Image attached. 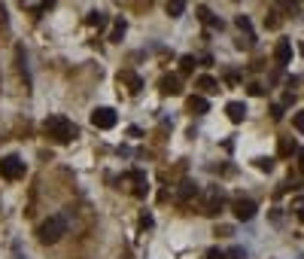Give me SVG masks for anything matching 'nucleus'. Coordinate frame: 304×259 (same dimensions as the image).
Wrapping results in <instances>:
<instances>
[{"instance_id":"a211bd4d","label":"nucleus","mask_w":304,"mask_h":259,"mask_svg":"<svg viewBox=\"0 0 304 259\" xmlns=\"http://www.w3.org/2000/svg\"><path fill=\"white\" fill-rule=\"evenodd\" d=\"M85 25H91V28H104V25H107V15H104V12H88V15H85Z\"/></svg>"},{"instance_id":"6e6552de","label":"nucleus","mask_w":304,"mask_h":259,"mask_svg":"<svg viewBox=\"0 0 304 259\" xmlns=\"http://www.w3.org/2000/svg\"><path fill=\"white\" fill-rule=\"evenodd\" d=\"M125 180H131V183H134V189H131V192L137 195V198H143V195L149 192V186H146V174H143V171H128V174H125Z\"/></svg>"},{"instance_id":"f03ea898","label":"nucleus","mask_w":304,"mask_h":259,"mask_svg":"<svg viewBox=\"0 0 304 259\" xmlns=\"http://www.w3.org/2000/svg\"><path fill=\"white\" fill-rule=\"evenodd\" d=\"M37 235H40L43 244H58L61 238L67 235V220H64V217H49V220L40 226Z\"/></svg>"},{"instance_id":"20e7f679","label":"nucleus","mask_w":304,"mask_h":259,"mask_svg":"<svg viewBox=\"0 0 304 259\" xmlns=\"http://www.w3.org/2000/svg\"><path fill=\"white\" fill-rule=\"evenodd\" d=\"M25 162L18 159V156H3L0 159V177H6V180H18V177H25Z\"/></svg>"},{"instance_id":"6ab92c4d","label":"nucleus","mask_w":304,"mask_h":259,"mask_svg":"<svg viewBox=\"0 0 304 259\" xmlns=\"http://www.w3.org/2000/svg\"><path fill=\"white\" fill-rule=\"evenodd\" d=\"M235 25L241 28L243 37H252V25H249V18H246V15H238V18H235Z\"/></svg>"},{"instance_id":"c756f323","label":"nucleus","mask_w":304,"mask_h":259,"mask_svg":"<svg viewBox=\"0 0 304 259\" xmlns=\"http://www.w3.org/2000/svg\"><path fill=\"white\" fill-rule=\"evenodd\" d=\"M271 116H274V119H283V107H280V104H271Z\"/></svg>"},{"instance_id":"dca6fc26","label":"nucleus","mask_w":304,"mask_h":259,"mask_svg":"<svg viewBox=\"0 0 304 259\" xmlns=\"http://www.w3.org/2000/svg\"><path fill=\"white\" fill-rule=\"evenodd\" d=\"M125 31H128V21H125V18H116V25H113V31H110V43H122Z\"/></svg>"},{"instance_id":"5701e85b","label":"nucleus","mask_w":304,"mask_h":259,"mask_svg":"<svg viewBox=\"0 0 304 259\" xmlns=\"http://www.w3.org/2000/svg\"><path fill=\"white\" fill-rule=\"evenodd\" d=\"M180 70H182V73H192V70H195V55H182V58H180Z\"/></svg>"},{"instance_id":"b1692460","label":"nucleus","mask_w":304,"mask_h":259,"mask_svg":"<svg viewBox=\"0 0 304 259\" xmlns=\"http://www.w3.org/2000/svg\"><path fill=\"white\" fill-rule=\"evenodd\" d=\"M255 168L259 171H274V159H255Z\"/></svg>"},{"instance_id":"2eb2a0df","label":"nucleus","mask_w":304,"mask_h":259,"mask_svg":"<svg viewBox=\"0 0 304 259\" xmlns=\"http://www.w3.org/2000/svg\"><path fill=\"white\" fill-rule=\"evenodd\" d=\"M195 192H198V189H195V183H192V180H182L180 192H177V204H185V201H189Z\"/></svg>"},{"instance_id":"39448f33","label":"nucleus","mask_w":304,"mask_h":259,"mask_svg":"<svg viewBox=\"0 0 304 259\" xmlns=\"http://www.w3.org/2000/svg\"><path fill=\"white\" fill-rule=\"evenodd\" d=\"M116 122H119V116H116L113 107H95V110H91V125H95V128L107 131V128H113Z\"/></svg>"},{"instance_id":"ddd939ff","label":"nucleus","mask_w":304,"mask_h":259,"mask_svg":"<svg viewBox=\"0 0 304 259\" xmlns=\"http://www.w3.org/2000/svg\"><path fill=\"white\" fill-rule=\"evenodd\" d=\"M198 18L207 25V28H216V31H222V18H216L207 6H198Z\"/></svg>"},{"instance_id":"2f4dec72","label":"nucleus","mask_w":304,"mask_h":259,"mask_svg":"<svg viewBox=\"0 0 304 259\" xmlns=\"http://www.w3.org/2000/svg\"><path fill=\"white\" fill-rule=\"evenodd\" d=\"M128 137H143V131L137 128V125H131V128H128Z\"/></svg>"},{"instance_id":"f3484780","label":"nucleus","mask_w":304,"mask_h":259,"mask_svg":"<svg viewBox=\"0 0 304 259\" xmlns=\"http://www.w3.org/2000/svg\"><path fill=\"white\" fill-rule=\"evenodd\" d=\"M182 9H185V0H168V15L171 18H180Z\"/></svg>"},{"instance_id":"f257e3e1","label":"nucleus","mask_w":304,"mask_h":259,"mask_svg":"<svg viewBox=\"0 0 304 259\" xmlns=\"http://www.w3.org/2000/svg\"><path fill=\"white\" fill-rule=\"evenodd\" d=\"M43 131H46V137H52L55 143H70L76 134H79V128L67 119V116H49L46 122H43Z\"/></svg>"},{"instance_id":"aec40b11","label":"nucleus","mask_w":304,"mask_h":259,"mask_svg":"<svg viewBox=\"0 0 304 259\" xmlns=\"http://www.w3.org/2000/svg\"><path fill=\"white\" fill-rule=\"evenodd\" d=\"M277 15H280V12H277V9H271V12L265 15V28H271V31H277V28H280V18H277Z\"/></svg>"},{"instance_id":"423d86ee","label":"nucleus","mask_w":304,"mask_h":259,"mask_svg":"<svg viewBox=\"0 0 304 259\" xmlns=\"http://www.w3.org/2000/svg\"><path fill=\"white\" fill-rule=\"evenodd\" d=\"M255 210H259V204H255L252 198H238V201L231 204V213H235L241 223H249V220L255 217Z\"/></svg>"},{"instance_id":"412c9836","label":"nucleus","mask_w":304,"mask_h":259,"mask_svg":"<svg viewBox=\"0 0 304 259\" xmlns=\"http://www.w3.org/2000/svg\"><path fill=\"white\" fill-rule=\"evenodd\" d=\"M295 153V140L292 137H280V156H289Z\"/></svg>"},{"instance_id":"0eeeda50","label":"nucleus","mask_w":304,"mask_h":259,"mask_svg":"<svg viewBox=\"0 0 304 259\" xmlns=\"http://www.w3.org/2000/svg\"><path fill=\"white\" fill-rule=\"evenodd\" d=\"M292 55H295V52H292V43H289V40H280V43L274 46V58H277L280 67L292 64Z\"/></svg>"},{"instance_id":"9b49d317","label":"nucleus","mask_w":304,"mask_h":259,"mask_svg":"<svg viewBox=\"0 0 304 259\" xmlns=\"http://www.w3.org/2000/svg\"><path fill=\"white\" fill-rule=\"evenodd\" d=\"M210 110V101L204 98V95H192L189 98V113H195V116H204Z\"/></svg>"},{"instance_id":"393cba45","label":"nucleus","mask_w":304,"mask_h":259,"mask_svg":"<svg viewBox=\"0 0 304 259\" xmlns=\"http://www.w3.org/2000/svg\"><path fill=\"white\" fill-rule=\"evenodd\" d=\"M225 259H246V250H243V247H231V250L225 253Z\"/></svg>"},{"instance_id":"72a5a7b5","label":"nucleus","mask_w":304,"mask_h":259,"mask_svg":"<svg viewBox=\"0 0 304 259\" xmlns=\"http://www.w3.org/2000/svg\"><path fill=\"white\" fill-rule=\"evenodd\" d=\"M298 159H301V168H304V149H298Z\"/></svg>"},{"instance_id":"473e14b6","label":"nucleus","mask_w":304,"mask_h":259,"mask_svg":"<svg viewBox=\"0 0 304 259\" xmlns=\"http://www.w3.org/2000/svg\"><path fill=\"white\" fill-rule=\"evenodd\" d=\"M298 220L304 223V207H298Z\"/></svg>"},{"instance_id":"4be33fe9","label":"nucleus","mask_w":304,"mask_h":259,"mask_svg":"<svg viewBox=\"0 0 304 259\" xmlns=\"http://www.w3.org/2000/svg\"><path fill=\"white\" fill-rule=\"evenodd\" d=\"M277 6H283L289 15H295V12L301 9V3H298V0H277Z\"/></svg>"},{"instance_id":"4468645a","label":"nucleus","mask_w":304,"mask_h":259,"mask_svg":"<svg viewBox=\"0 0 304 259\" xmlns=\"http://www.w3.org/2000/svg\"><path fill=\"white\" fill-rule=\"evenodd\" d=\"M198 89H201L204 95H213V92H219V82H216L213 76L204 73V76H198Z\"/></svg>"},{"instance_id":"c85d7f7f","label":"nucleus","mask_w":304,"mask_h":259,"mask_svg":"<svg viewBox=\"0 0 304 259\" xmlns=\"http://www.w3.org/2000/svg\"><path fill=\"white\" fill-rule=\"evenodd\" d=\"M249 95H255V98H259V95H265V89H262L259 82H249Z\"/></svg>"},{"instance_id":"7ed1b4c3","label":"nucleus","mask_w":304,"mask_h":259,"mask_svg":"<svg viewBox=\"0 0 304 259\" xmlns=\"http://www.w3.org/2000/svg\"><path fill=\"white\" fill-rule=\"evenodd\" d=\"M198 207H201V213H204V217H216V213L225 207V195H222V189H219V186L204 189V192H201V204H198Z\"/></svg>"},{"instance_id":"bb28decb","label":"nucleus","mask_w":304,"mask_h":259,"mask_svg":"<svg viewBox=\"0 0 304 259\" xmlns=\"http://www.w3.org/2000/svg\"><path fill=\"white\" fill-rule=\"evenodd\" d=\"M152 223H155L152 213H143V217H140V229H152Z\"/></svg>"},{"instance_id":"a878e982","label":"nucleus","mask_w":304,"mask_h":259,"mask_svg":"<svg viewBox=\"0 0 304 259\" xmlns=\"http://www.w3.org/2000/svg\"><path fill=\"white\" fill-rule=\"evenodd\" d=\"M292 125H295V131H304V110H298V113L292 116Z\"/></svg>"},{"instance_id":"1a4fd4ad","label":"nucleus","mask_w":304,"mask_h":259,"mask_svg":"<svg viewBox=\"0 0 304 259\" xmlns=\"http://www.w3.org/2000/svg\"><path fill=\"white\" fill-rule=\"evenodd\" d=\"M158 92L161 95H182V82H180V76H161V82H158Z\"/></svg>"},{"instance_id":"cd10ccee","label":"nucleus","mask_w":304,"mask_h":259,"mask_svg":"<svg viewBox=\"0 0 304 259\" xmlns=\"http://www.w3.org/2000/svg\"><path fill=\"white\" fill-rule=\"evenodd\" d=\"M52 6H55V0H40V6H37L34 12L40 15V12H46V9H52Z\"/></svg>"},{"instance_id":"9d476101","label":"nucleus","mask_w":304,"mask_h":259,"mask_svg":"<svg viewBox=\"0 0 304 259\" xmlns=\"http://www.w3.org/2000/svg\"><path fill=\"white\" fill-rule=\"evenodd\" d=\"M225 113H228V119H231L235 125H241L243 119H246V104H243V101H228V104H225Z\"/></svg>"},{"instance_id":"7c9ffc66","label":"nucleus","mask_w":304,"mask_h":259,"mask_svg":"<svg viewBox=\"0 0 304 259\" xmlns=\"http://www.w3.org/2000/svg\"><path fill=\"white\" fill-rule=\"evenodd\" d=\"M207 259H225V253L219 247H213V250H207Z\"/></svg>"},{"instance_id":"f8f14e48","label":"nucleus","mask_w":304,"mask_h":259,"mask_svg":"<svg viewBox=\"0 0 304 259\" xmlns=\"http://www.w3.org/2000/svg\"><path fill=\"white\" fill-rule=\"evenodd\" d=\"M119 82H128V92H131V95H140V89H143V79H140L137 73H131V70L119 73Z\"/></svg>"}]
</instances>
